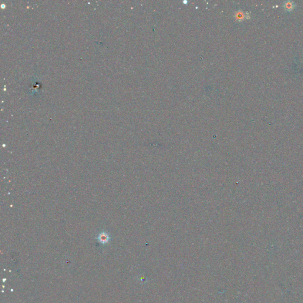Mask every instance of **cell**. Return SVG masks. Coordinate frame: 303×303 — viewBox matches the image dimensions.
I'll use <instances>...</instances> for the list:
<instances>
[{
	"label": "cell",
	"instance_id": "6da1fadb",
	"mask_svg": "<svg viewBox=\"0 0 303 303\" xmlns=\"http://www.w3.org/2000/svg\"><path fill=\"white\" fill-rule=\"evenodd\" d=\"M283 7L285 10L287 12H291L294 10L296 7V4L294 2L291 1H286L283 3Z\"/></svg>",
	"mask_w": 303,
	"mask_h": 303
},
{
	"label": "cell",
	"instance_id": "7a4b0ae2",
	"mask_svg": "<svg viewBox=\"0 0 303 303\" xmlns=\"http://www.w3.org/2000/svg\"><path fill=\"white\" fill-rule=\"evenodd\" d=\"M249 14H245L243 11L242 10H238V11H236L235 13V18L236 20L238 21H239V22H241V21H243L246 18V19H248L247 17V16H248Z\"/></svg>",
	"mask_w": 303,
	"mask_h": 303
},
{
	"label": "cell",
	"instance_id": "3957f363",
	"mask_svg": "<svg viewBox=\"0 0 303 303\" xmlns=\"http://www.w3.org/2000/svg\"><path fill=\"white\" fill-rule=\"evenodd\" d=\"M98 239L100 241V242H101L102 243H106L109 241V236L107 233L103 232L99 235V236L98 237Z\"/></svg>",
	"mask_w": 303,
	"mask_h": 303
}]
</instances>
